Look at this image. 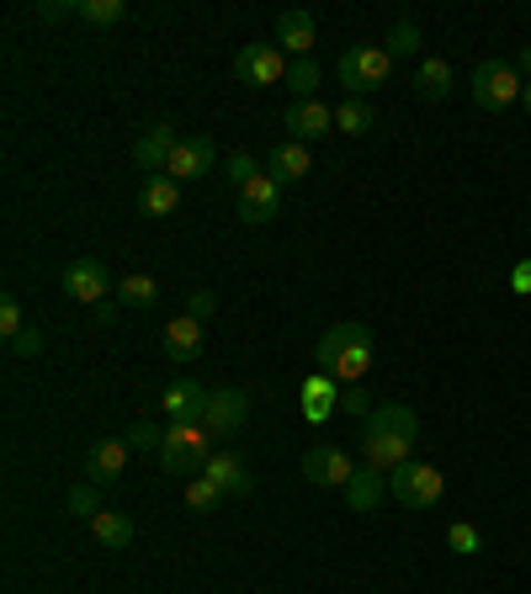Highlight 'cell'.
I'll return each mask as SVG.
<instances>
[{
    "label": "cell",
    "mask_w": 531,
    "mask_h": 594,
    "mask_svg": "<svg viewBox=\"0 0 531 594\" xmlns=\"http://www.w3.org/2000/svg\"><path fill=\"white\" fill-rule=\"evenodd\" d=\"M452 85H458V80H452V64H447V59H420V64H414V95H420V101H441Z\"/></svg>",
    "instance_id": "22"
},
{
    "label": "cell",
    "mask_w": 531,
    "mask_h": 594,
    "mask_svg": "<svg viewBox=\"0 0 531 594\" xmlns=\"http://www.w3.org/2000/svg\"><path fill=\"white\" fill-rule=\"evenodd\" d=\"M64 292H70L74 303H107L112 298V271L101 261H70L64 265Z\"/></svg>",
    "instance_id": "10"
},
{
    "label": "cell",
    "mask_w": 531,
    "mask_h": 594,
    "mask_svg": "<svg viewBox=\"0 0 531 594\" xmlns=\"http://www.w3.org/2000/svg\"><path fill=\"white\" fill-rule=\"evenodd\" d=\"M176 143H181V133H176L170 122H154V128H144V133H139V143H133V165L149 170V175H166Z\"/></svg>",
    "instance_id": "12"
},
{
    "label": "cell",
    "mask_w": 531,
    "mask_h": 594,
    "mask_svg": "<svg viewBox=\"0 0 531 594\" xmlns=\"http://www.w3.org/2000/svg\"><path fill=\"white\" fill-rule=\"evenodd\" d=\"M6 351H11V356H43V330H38V324H27L22 334H11V340H6Z\"/></svg>",
    "instance_id": "37"
},
{
    "label": "cell",
    "mask_w": 531,
    "mask_h": 594,
    "mask_svg": "<svg viewBox=\"0 0 531 594\" xmlns=\"http://www.w3.org/2000/svg\"><path fill=\"white\" fill-rule=\"evenodd\" d=\"M330 409H340V393H335V382H330V372H319V377L303 382V414L324 420Z\"/></svg>",
    "instance_id": "25"
},
{
    "label": "cell",
    "mask_w": 531,
    "mask_h": 594,
    "mask_svg": "<svg viewBox=\"0 0 531 594\" xmlns=\"http://www.w3.org/2000/svg\"><path fill=\"white\" fill-rule=\"evenodd\" d=\"M335 74H340V85H345V95H362V101H367V91H383V85H388L393 59H388L383 43L345 48V53H340V64H335Z\"/></svg>",
    "instance_id": "3"
},
{
    "label": "cell",
    "mask_w": 531,
    "mask_h": 594,
    "mask_svg": "<svg viewBox=\"0 0 531 594\" xmlns=\"http://www.w3.org/2000/svg\"><path fill=\"white\" fill-rule=\"evenodd\" d=\"M468 91H473V101L483 112H510L521 101V91H527V80L515 70V59H483L473 70V80H468Z\"/></svg>",
    "instance_id": "2"
},
{
    "label": "cell",
    "mask_w": 531,
    "mask_h": 594,
    "mask_svg": "<svg viewBox=\"0 0 531 594\" xmlns=\"http://www.w3.org/2000/svg\"><path fill=\"white\" fill-rule=\"evenodd\" d=\"M64 504H70V515H80V521H97L101 515V483H91V477H86V483H74Z\"/></svg>",
    "instance_id": "30"
},
{
    "label": "cell",
    "mask_w": 531,
    "mask_h": 594,
    "mask_svg": "<svg viewBox=\"0 0 531 594\" xmlns=\"http://www.w3.org/2000/svg\"><path fill=\"white\" fill-rule=\"evenodd\" d=\"M521 107H527V118H531V80H527V91H521Z\"/></svg>",
    "instance_id": "43"
},
{
    "label": "cell",
    "mask_w": 531,
    "mask_h": 594,
    "mask_svg": "<svg viewBox=\"0 0 531 594\" xmlns=\"http://www.w3.org/2000/svg\"><path fill=\"white\" fill-rule=\"evenodd\" d=\"M223 500H229V494L218 489L213 477H192V483H187V504H192L197 515H208V510H218Z\"/></svg>",
    "instance_id": "32"
},
{
    "label": "cell",
    "mask_w": 531,
    "mask_h": 594,
    "mask_svg": "<svg viewBox=\"0 0 531 594\" xmlns=\"http://www.w3.org/2000/svg\"><path fill=\"white\" fill-rule=\"evenodd\" d=\"M367 420H372V425H383V430H399L404 441H420V414H414V409H404V404H383V409H372Z\"/></svg>",
    "instance_id": "27"
},
{
    "label": "cell",
    "mask_w": 531,
    "mask_h": 594,
    "mask_svg": "<svg viewBox=\"0 0 531 594\" xmlns=\"http://www.w3.org/2000/svg\"><path fill=\"white\" fill-rule=\"evenodd\" d=\"M213 309H218V298L208 292V286H192V292H187V319L208 324V319H213Z\"/></svg>",
    "instance_id": "38"
},
{
    "label": "cell",
    "mask_w": 531,
    "mask_h": 594,
    "mask_svg": "<svg viewBox=\"0 0 531 594\" xmlns=\"http://www.w3.org/2000/svg\"><path fill=\"white\" fill-rule=\"evenodd\" d=\"M244 414H250V393H244V387H213L202 425H208L213 441H234V435L244 430Z\"/></svg>",
    "instance_id": "6"
},
{
    "label": "cell",
    "mask_w": 531,
    "mask_h": 594,
    "mask_svg": "<svg viewBox=\"0 0 531 594\" xmlns=\"http://www.w3.org/2000/svg\"><path fill=\"white\" fill-rule=\"evenodd\" d=\"M319 372H330L340 382H362L372 372V330L367 324H330L314 345Z\"/></svg>",
    "instance_id": "1"
},
{
    "label": "cell",
    "mask_w": 531,
    "mask_h": 594,
    "mask_svg": "<svg viewBox=\"0 0 531 594\" xmlns=\"http://www.w3.org/2000/svg\"><path fill=\"white\" fill-rule=\"evenodd\" d=\"M309 170H314V160H309V143H298V139H282L271 154H266V175H277L282 187L303 181Z\"/></svg>",
    "instance_id": "18"
},
{
    "label": "cell",
    "mask_w": 531,
    "mask_h": 594,
    "mask_svg": "<svg viewBox=\"0 0 531 594\" xmlns=\"http://www.w3.org/2000/svg\"><path fill=\"white\" fill-rule=\"evenodd\" d=\"M420 43H425V38H420V27H414V22H393V27H388V38H383L388 59H414V53H420Z\"/></svg>",
    "instance_id": "29"
},
{
    "label": "cell",
    "mask_w": 531,
    "mask_h": 594,
    "mask_svg": "<svg viewBox=\"0 0 531 594\" xmlns=\"http://www.w3.org/2000/svg\"><path fill=\"white\" fill-rule=\"evenodd\" d=\"M277 43L288 48V53H298V59H309V53H314V43H319L314 11H303V6L282 11V17H277Z\"/></svg>",
    "instance_id": "15"
},
{
    "label": "cell",
    "mask_w": 531,
    "mask_h": 594,
    "mask_svg": "<svg viewBox=\"0 0 531 594\" xmlns=\"http://www.w3.org/2000/svg\"><path fill=\"white\" fill-rule=\"evenodd\" d=\"M447 547L462 552V557H473V552H483V536H479V531H473L468 521H458L452 531H447Z\"/></svg>",
    "instance_id": "35"
},
{
    "label": "cell",
    "mask_w": 531,
    "mask_h": 594,
    "mask_svg": "<svg viewBox=\"0 0 531 594\" xmlns=\"http://www.w3.org/2000/svg\"><path fill=\"white\" fill-rule=\"evenodd\" d=\"M160 351H166L176 366L197 361V356H202V324H197V319H187V313H181V319H170L166 334H160Z\"/></svg>",
    "instance_id": "17"
},
{
    "label": "cell",
    "mask_w": 531,
    "mask_h": 594,
    "mask_svg": "<svg viewBox=\"0 0 531 594\" xmlns=\"http://www.w3.org/2000/svg\"><path fill=\"white\" fill-rule=\"evenodd\" d=\"M122 441H128V452H160V446H166V430L154 425V420H133Z\"/></svg>",
    "instance_id": "31"
},
{
    "label": "cell",
    "mask_w": 531,
    "mask_h": 594,
    "mask_svg": "<svg viewBox=\"0 0 531 594\" xmlns=\"http://www.w3.org/2000/svg\"><path fill=\"white\" fill-rule=\"evenodd\" d=\"M128 441H97V446H91V452H86V477H91V483H101V489H107V483H122V473H128Z\"/></svg>",
    "instance_id": "16"
},
{
    "label": "cell",
    "mask_w": 531,
    "mask_h": 594,
    "mask_svg": "<svg viewBox=\"0 0 531 594\" xmlns=\"http://www.w3.org/2000/svg\"><path fill=\"white\" fill-rule=\"evenodd\" d=\"M335 128H340V133H351V139H362V133H372V128H378V112L367 107L362 95H345V101L335 107Z\"/></svg>",
    "instance_id": "24"
},
{
    "label": "cell",
    "mask_w": 531,
    "mask_h": 594,
    "mask_svg": "<svg viewBox=\"0 0 531 594\" xmlns=\"http://www.w3.org/2000/svg\"><path fill=\"white\" fill-rule=\"evenodd\" d=\"M118 303L122 309H154L160 303V286H154V276H144V271H133V276H122L118 282Z\"/></svg>",
    "instance_id": "26"
},
{
    "label": "cell",
    "mask_w": 531,
    "mask_h": 594,
    "mask_svg": "<svg viewBox=\"0 0 531 594\" xmlns=\"http://www.w3.org/2000/svg\"><path fill=\"white\" fill-rule=\"evenodd\" d=\"M208 399H213V387H202V382H170L166 399H160V409H166V425H202Z\"/></svg>",
    "instance_id": "9"
},
{
    "label": "cell",
    "mask_w": 531,
    "mask_h": 594,
    "mask_svg": "<svg viewBox=\"0 0 531 594\" xmlns=\"http://www.w3.org/2000/svg\"><path fill=\"white\" fill-rule=\"evenodd\" d=\"M319 80H324V70H319L314 59H292V64H288V91H292V101H314Z\"/></svg>",
    "instance_id": "28"
},
{
    "label": "cell",
    "mask_w": 531,
    "mask_h": 594,
    "mask_svg": "<svg viewBox=\"0 0 531 594\" xmlns=\"http://www.w3.org/2000/svg\"><path fill=\"white\" fill-rule=\"evenodd\" d=\"M340 409H345V414H357V420H367V414H372L362 382H345V387H340Z\"/></svg>",
    "instance_id": "40"
},
{
    "label": "cell",
    "mask_w": 531,
    "mask_h": 594,
    "mask_svg": "<svg viewBox=\"0 0 531 594\" xmlns=\"http://www.w3.org/2000/svg\"><path fill=\"white\" fill-rule=\"evenodd\" d=\"M282 128H288V139H298V143L324 139V133L335 128V112H330L324 101H292L288 118H282Z\"/></svg>",
    "instance_id": "14"
},
{
    "label": "cell",
    "mask_w": 531,
    "mask_h": 594,
    "mask_svg": "<svg viewBox=\"0 0 531 594\" xmlns=\"http://www.w3.org/2000/svg\"><path fill=\"white\" fill-rule=\"evenodd\" d=\"M91 536H97L107 552H122V547H133V521H128L122 510H101L97 521H91Z\"/></svg>",
    "instance_id": "23"
},
{
    "label": "cell",
    "mask_w": 531,
    "mask_h": 594,
    "mask_svg": "<svg viewBox=\"0 0 531 594\" xmlns=\"http://www.w3.org/2000/svg\"><path fill=\"white\" fill-rule=\"evenodd\" d=\"M277 213H282V181L261 170L256 181L240 187V223L244 229H261V223H271Z\"/></svg>",
    "instance_id": "8"
},
{
    "label": "cell",
    "mask_w": 531,
    "mask_h": 594,
    "mask_svg": "<svg viewBox=\"0 0 531 594\" xmlns=\"http://www.w3.org/2000/svg\"><path fill=\"white\" fill-rule=\"evenodd\" d=\"M261 170H266V165H256V154H244V149H240V154H234V160H229V165H223V175H229V187L240 191L244 181H256V175H261Z\"/></svg>",
    "instance_id": "36"
},
{
    "label": "cell",
    "mask_w": 531,
    "mask_h": 594,
    "mask_svg": "<svg viewBox=\"0 0 531 594\" xmlns=\"http://www.w3.org/2000/svg\"><path fill=\"white\" fill-rule=\"evenodd\" d=\"M208 170H218V143L202 133V139H181V143H176L166 175H170V181H192V175H208Z\"/></svg>",
    "instance_id": "13"
},
{
    "label": "cell",
    "mask_w": 531,
    "mask_h": 594,
    "mask_svg": "<svg viewBox=\"0 0 531 594\" xmlns=\"http://www.w3.org/2000/svg\"><path fill=\"white\" fill-rule=\"evenodd\" d=\"M303 477L314 489H345L357 477V467H351V456L340 446H314V452H303Z\"/></svg>",
    "instance_id": "11"
},
{
    "label": "cell",
    "mask_w": 531,
    "mask_h": 594,
    "mask_svg": "<svg viewBox=\"0 0 531 594\" xmlns=\"http://www.w3.org/2000/svg\"><path fill=\"white\" fill-rule=\"evenodd\" d=\"M176 208H181V181H170V175H144V187H139V213L170 218Z\"/></svg>",
    "instance_id": "21"
},
{
    "label": "cell",
    "mask_w": 531,
    "mask_h": 594,
    "mask_svg": "<svg viewBox=\"0 0 531 594\" xmlns=\"http://www.w3.org/2000/svg\"><path fill=\"white\" fill-rule=\"evenodd\" d=\"M362 456H367V467L393 473V467L414 462V441H404L399 430H383V425H372V420H367L362 425Z\"/></svg>",
    "instance_id": "7"
},
{
    "label": "cell",
    "mask_w": 531,
    "mask_h": 594,
    "mask_svg": "<svg viewBox=\"0 0 531 594\" xmlns=\"http://www.w3.org/2000/svg\"><path fill=\"white\" fill-rule=\"evenodd\" d=\"M345 494V510H357V515H372L378 504L388 500V477L378 473V467H357V477L340 489Z\"/></svg>",
    "instance_id": "19"
},
{
    "label": "cell",
    "mask_w": 531,
    "mask_h": 594,
    "mask_svg": "<svg viewBox=\"0 0 531 594\" xmlns=\"http://www.w3.org/2000/svg\"><path fill=\"white\" fill-rule=\"evenodd\" d=\"M510 286H515V292H531V261H521L510 271Z\"/></svg>",
    "instance_id": "41"
},
{
    "label": "cell",
    "mask_w": 531,
    "mask_h": 594,
    "mask_svg": "<svg viewBox=\"0 0 531 594\" xmlns=\"http://www.w3.org/2000/svg\"><path fill=\"white\" fill-rule=\"evenodd\" d=\"M234 74H240V85H250V91L282 85V80H288V53L277 43H244L240 53H234Z\"/></svg>",
    "instance_id": "5"
},
{
    "label": "cell",
    "mask_w": 531,
    "mask_h": 594,
    "mask_svg": "<svg viewBox=\"0 0 531 594\" xmlns=\"http://www.w3.org/2000/svg\"><path fill=\"white\" fill-rule=\"evenodd\" d=\"M388 494L404 504V510H431L441 494H447V477L441 467H425V462H404L388 473Z\"/></svg>",
    "instance_id": "4"
},
{
    "label": "cell",
    "mask_w": 531,
    "mask_h": 594,
    "mask_svg": "<svg viewBox=\"0 0 531 594\" xmlns=\"http://www.w3.org/2000/svg\"><path fill=\"white\" fill-rule=\"evenodd\" d=\"M202 477H213L229 500H240V494H250V489H256V477L244 473V462L234 452H213V456H208V467H202Z\"/></svg>",
    "instance_id": "20"
},
{
    "label": "cell",
    "mask_w": 531,
    "mask_h": 594,
    "mask_svg": "<svg viewBox=\"0 0 531 594\" xmlns=\"http://www.w3.org/2000/svg\"><path fill=\"white\" fill-rule=\"evenodd\" d=\"M122 17H128L122 0H80V22H91V27H112Z\"/></svg>",
    "instance_id": "33"
},
{
    "label": "cell",
    "mask_w": 531,
    "mask_h": 594,
    "mask_svg": "<svg viewBox=\"0 0 531 594\" xmlns=\"http://www.w3.org/2000/svg\"><path fill=\"white\" fill-rule=\"evenodd\" d=\"M27 319H22V298H0V334L11 340V334H22Z\"/></svg>",
    "instance_id": "39"
},
{
    "label": "cell",
    "mask_w": 531,
    "mask_h": 594,
    "mask_svg": "<svg viewBox=\"0 0 531 594\" xmlns=\"http://www.w3.org/2000/svg\"><path fill=\"white\" fill-rule=\"evenodd\" d=\"M38 27H53V22H70V17H80V0H38L32 11H27Z\"/></svg>",
    "instance_id": "34"
},
{
    "label": "cell",
    "mask_w": 531,
    "mask_h": 594,
    "mask_svg": "<svg viewBox=\"0 0 531 594\" xmlns=\"http://www.w3.org/2000/svg\"><path fill=\"white\" fill-rule=\"evenodd\" d=\"M515 70H521V80H531V43L521 48V59H515Z\"/></svg>",
    "instance_id": "42"
}]
</instances>
